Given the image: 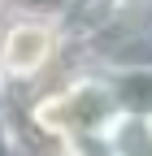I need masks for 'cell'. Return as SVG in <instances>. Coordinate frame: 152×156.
<instances>
[{
  "mask_svg": "<svg viewBox=\"0 0 152 156\" xmlns=\"http://www.w3.org/2000/svg\"><path fill=\"white\" fill-rule=\"evenodd\" d=\"M0 13H5V0H0Z\"/></svg>",
  "mask_w": 152,
  "mask_h": 156,
  "instance_id": "ba28073f",
  "label": "cell"
},
{
  "mask_svg": "<svg viewBox=\"0 0 152 156\" xmlns=\"http://www.w3.org/2000/svg\"><path fill=\"white\" fill-rule=\"evenodd\" d=\"M13 108V95H9V87H5V78H0V113H9Z\"/></svg>",
  "mask_w": 152,
  "mask_h": 156,
  "instance_id": "52a82bcc",
  "label": "cell"
},
{
  "mask_svg": "<svg viewBox=\"0 0 152 156\" xmlns=\"http://www.w3.org/2000/svg\"><path fill=\"white\" fill-rule=\"evenodd\" d=\"M9 9H26V13H56L61 0H5Z\"/></svg>",
  "mask_w": 152,
  "mask_h": 156,
  "instance_id": "8992f818",
  "label": "cell"
},
{
  "mask_svg": "<svg viewBox=\"0 0 152 156\" xmlns=\"http://www.w3.org/2000/svg\"><path fill=\"white\" fill-rule=\"evenodd\" d=\"M35 156H109L100 139H56V143H39Z\"/></svg>",
  "mask_w": 152,
  "mask_h": 156,
  "instance_id": "5b68a950",
  "label": "cell"
},
{
  "mask_svg": "<svg viewBox=\"0 0 152 156\" xmlns=\"http://www.w3.org/2000/svg\"><path fill=\"white\" fill-rule=\"evenodd\" d=\"M148 126H152V117H148Z\"/></svg>",
  "mask_w": 152,
  "mask_h": 156,
  "instance_id": "9c48e42d",
  "label": "cell"
},
{
  "mask_svg": "<svg viewBox=\"0 0 152 156\" xmlns=\"http://www.w3.org/2000/svg\"><path fill=\"white\" fill-rule=\"evenodd\" d=\"M113 91H118L122 113L152 117V65H139V69H122V74H113Z\"/></svg>",
  "mask_w": 152,
  "mask_h": 156,
  "instance_id": "3957f363",
  "label": "cell"
},
{
  "mask_svg": "<svg viewBox=\"0 0 152 156\" xmlns=\"http://www.w3.org/2000/svg\"><path fill=\"white\" fill-rule=\"evenodd\" d=\"M65 56H70V44L52 13H26L5 5V13H0V78L13 100L56 78Z\"/></svg>",
  "mask_w": 152,
  "mask_h": 156,
  "instance_id": "6da1fadb",
  "label": "cell"
},
{
  "mask_svg": "<svg viewBox=\"0 0 152 156\" xmlns=\"http://www.w3.org/2000/svg\"><path fill=\"white\" fill-rule=\"evenodd\" d=\"M126 0H61V9H56V26H61L65 44L70 48H83L91 39H100L113 22L122 17Z\"/></svg>",
  "mask_w": 152,
  "mask_h": 156,
  "instance_id": "7a4b0ae2",
  "label": "cell"
},
{
  "mask_svg": "<svg viewBox=\"0 0 152 156\" xmlns=\"http://www.w3.org/2000/svg\"><path fill=\"white\" fill-rule=\"evenodd\" d=\"M35 152H39V143L26 139V130L17 126L13 108L0 113V156H35Z\"/></svg>",
  "mask_w": 152,
  "mask_h": 156,
  "instance_id": "277c9868",
  "label": "cell"
}]
</instances>
